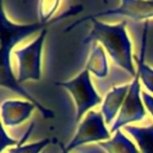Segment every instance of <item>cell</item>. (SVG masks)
Returning <instances> with one entry per match:
<instances>
[{"mask_svg":"<svg viewBox=\"0 0 153 153\" xmlns=\"http://www.w3.org/2000/svg\"><path fill=\"white\" fill-rule=\"evenodd\" d=\"M90 20L91 22V30L87 33V36L84 38L82 43H100L102 47L106 50L111 60L121 67L123 71H126L131 78L136 75V69L133 62V51H131V42L127 33V22L123 20L117 24H106L104 22H100L92 16L86 17L81 19L78 23H74L69 26H75L76 24Z\"/></svg>","mask_w":153,"mask_h":153,"instance_id":"cell-1","label":"cell"},{"mask_svg":"<svg viewBox=\"0 0 153 153\" xmlns=\"http://www.w3.org/2000/svg\"><path fill=\"white\" fill-rule=\"evenodd\" d=\"M53 23H32V24H14L10 22L4 12L2 1H0V63L7 68H12L11 53L16 44L20 43L24 38L41 32Z\"/></svg>","mask_w":153,"mask_h":153,"instance_id":"cell-2","label":"cell"},{"mask_svg":"<svg viewBox=\"0 0 153 153\" xmlns=\"http://www.w3.org/2000/svg\"><path fill=\"white\" fill-rule=\"evenodd\" d=\"M48 29L38 32L32 42L23 48L16 49L13 55L17 60V81L22 85L26 81H39L42 78V50Z\"/></svg>","mask_w":153,"mask_h":153,"instance_id":"cell-3","label":"cell"},{"mask_svg":"<svg viewBox=\"0 0 153 153\" xmlns=\"http://www.w3.org/2000/svg\"><path fill=\"white\" fill-rule=\"evenodd\" d=\"M55 85L66 88L73 97L75 110H76L75 111L76 123L80 122L82 116L87 114L90 109H92L93 106L103 102L102 97L94 90L92 81H91L90 72L86 68L82 69L75 78L67 80V81H57L55 82Z\"/></svg>","mask_w":153,"mask_h":153,"instance_id":"cell-4","label":"cell"},{"mask_svg":"<svg viewBox=\"0 0 153 153\" xmlns=\"http://www.w3.org/2000/svg\"><path fill=\"white\" fill-rule=\"evenodd\" d=\"M103 115L99 111L90 110L78 126V130L68 142L66 153L90 142H103L110 140V130L105 126Z\"/></svg>","mask_w":153,"mask_h":153,"instance_id":"cell-5","label":"cell"},{"mask_svg":"<svg viewBox=\"0 0 153 153\" xmlns=\"http://www.w3.org/2000/svg\"><path fill=\"white\" fill-rule=\"evenodd\" d=\"M141 82L137 75H135L130 82L128 94L123 102V105L111 124L110 133H116L126 126H130L133 122H140L146 117V106L142 100L141 93Z\"/></svg>","mask_w":153,"mask_h":153,"instance_id":"cell-6","label":"cell"},{"mask_svg":"<svg viewBox=\"0 0 153 153\" xmlns=\"http://www.w3.org/2000/svg\"><path fill=\"white\" fill-rule=\"evenodd\" d=\"M92 17H126L134 20L149 19L153 18V1L123 0L118 7L98 12Z\"/></svg>","mask_w":153,"mask_h":153,"instance_id":"cell-7","label":"cell"},{"mask_svg":"<svg viewBox=\"0 0 153 153\" xmlns=\"http://www.w3.org/2000/svg\"><path fill=\"white\" fill-rule=\"evenodd\" d=\"M35 104L22 99H6L0 104V120L6 127H16L25 122L33 110Z\"/></svg>","mask_w":153,"mask_h":153,"instance_id":"cell-8","label":"cell"},{"mask_svg":"<svg viewBox=\"0 0 153 153\" xmlns=\"http://www.w3.org/2000/svg\"><path fill=\"white\" fill-rule=\"evenodd\" d=\"M0 86L10 88L18 96H22L25 100H29L32 104H35L37 110L39 111V114L43 116V118H54V112L50 109H48L47 106H44L41 102H38L27 90L24 88V86H22L17 81V76L14 75L13 69L7 68V67L2 66L1 63H0Z\"/></svg>","mask_w":153,"mask_h":153,"instance_id":"cell-9","label":"cell"},{"mask_svg":"<svg viewBox=\"0 0 153 153\" xmlns=\"http://www.w3.org/2000/svg\"><path fill=\"white\" fill-rule=\"evenodd\" d=\"M130 84L121 85V86H114L104 97L100 106V114L104 117V121L106 124H112L115 122V118L117 117L123 102L128 94Z\"/></svg>","mask_w":153,"mask_h":153,"instance_id":"cell-10","label":"cell"},{"mask_svg":"<svg viewBox=\"0 0 153 153\" xmlns=\"http://www.w3.org/2000/svg\"><path fill=\"white\" fill-rule=\"evenodd\" d=\"M85 68L97 78H105L108 75L109 73L108 59L104 53V48L98 43H93Z\"/></svg>","mask_w":153,"mask_h":153,"instance_id":"cell-11","label":"cell"},{"mask_svg":"<svg viewBox=\"0 0 153 153\" xmlns=\"http://www.w3.org/2000/svg\"><path fill=\"white\" fill-rule=\"evenodd\" d=\"M127 131L137 143L140 153H153V123L148 126H126Z\"/></svg>","mask_w":153,"mask_h":153,"instance_id":"cell-12","label":"cell"},{"mask_svg":"<svg viewBox=\"0 0 153 153\" xmlns=\"http://www.w3.org/2000/svg\"><path fill=\"white\" fill-rule=\"evenodd\" d=\"M98 146L106 153H140L135 143H133L121 130L114 133V136L110 140L99 142Z\"/></svg>","mask_w":153,"mask_h":153,"instance_id":"cell-13","label":"cell"},{"mask_svg":"<svg viewBox=\"0 0 153 153\" xmlns=\"http://www.w3.org/2000/svg\"><path fill=\"white\" fill-rule=\"evenodd\" d=\"M143 33H142V43H141V51L139 55V59H136L137 62V71L136 75L140 79V82L146 87L148 92L153 94V68L148 66L145 62V48H146V35H147V29L148 24L145 23L143 25Z\"/></svg>","mask_w":153,"mask_h":153,"instance_id":"cell-14","label":"cell"},{"mask_svg":"<svg viewBox=\"0 0 153 153\" xmlns=\"http://www.w3.org/2000/svg\"><path fill=\"white\" fill-rule=\"evenodd\" d=\"M32 128H33V123L30 124L27 131L24 134V136L22 137V140L19 141V143L16 147L8 149V153H41L42 152V149L50 142L49 139H43L41 141H37V142H33V143H30V145H23L25 142V140L29 137Z\"/></svg>","mask_w":153,"mask_h":153,"instance_id":"cell-15","label":"cell"},{"mask_svg":"<svg viewBox=\"0 0 153 153\" xmlns=\"http://www.w3.org/2000/svg\"><path fill=\"white\" fill-rule=\"evenodd\" d=\"M60 6V1L59 0H43L39 1L37 5V13H38V18H39V23L43 24H48V23H55L56 20L60 19V17L53 18L54 13L56 12V10Z\"/></svg>","mask_w":153,"mask_h":153,"instance_id":"cell-16","label":"cell"},{"mask_svg":"<svg viewBox=\"0 0 153 153\" xmlns=\"http://www.w3.org/2000/svg\"><path fill=\"white\" fill-rule=\"evenodd\" d=\"M18 143H19V141H17V140H14V139H12L7 135V133L4 128V124L0 120V153H2V151L6 149L7 147L14 146V145H18Z\"/></svg>","mask_w":153,"mask_h":153,"instance_id":"cell-17","label":"cell"},{"mask_svg":"<svg viewBox=\"0 0 153 153\" xmlns=\"http://www.w3.org/2000/svg\"><path fill=\"white\" fill-rule=\"evenodd\" d=\"M142 100H143L146 109L149 111V114L153 117V96H151L147 92H142Z\"/></svg>","mask_w":153,"mask_h":153,"instance_id":"cell-18","label":"cell"},{"mask_svg":"<svg viewBox=\"0 0 153 153\" xmlns=\"http://www.w3.org/2000/svg\"><path fill=\"white\" fill-rule=\"evenodd\" d=\"M65 153H66V152H65Z\"/></svg>","mask_w":153,"mask_h":153,"instance_id":"cell-19","label":"cell"}]
</instances>
